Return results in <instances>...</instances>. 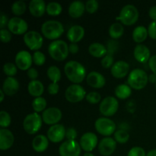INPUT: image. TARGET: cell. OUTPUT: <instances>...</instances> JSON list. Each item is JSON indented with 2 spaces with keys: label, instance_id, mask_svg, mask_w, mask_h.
<instances>
[{
  "label": "cell",
  "instance_id": "obj_27",
  "mask_svg": "<svg viewBox=\"0 0 156 156\" xmlns=\"http://www.w3.org/2000/svg\"><path fill=\"white\" fill-rule=\"evenodd\" d=\"M28 93L33 97H41L44 91V86L42 82L39 80L30 81L27 85Z\"/></svg>",
  "mask_w": 156,
  "mask_h": 156
},
{
  "label": "cell",
  "instance_id": "obj_57",
  "mask_svg": "<svg viewBox=\"0 0 156 156\" xmlns=\"http://www.w3.org/2000/svg\"><path fill=\"white\" fill-rule=\"evenodd\" d=\"M83 156H94V155H93L91 152H85V153L83 155Z\"/></svg>",
  "mask_w": 156,
  "mask_h": 156
},
{
  "label": "cell",
  "instance_id": "obj_3",
  "mask_svg": "<svg viewBox=\"0 0 156 156\" xmlns=\"http://www.w3.org/2000/svg\"><path fill=\"white\" fill-rule=\"evenodd\" d=\"M48 53L54 60L63 61L69 53V46L64 41L56 40L50 43L48 47Z\"/></svg>",
  "mask_w": 156,
  "mask_h": 156
},
{
  "label": "cell",
  "instance_id": "obj_50",
  "mask_svg": "<svg viewBox=\"0 0 156 156\" xmlns=\"http://www.w3.org/2000/svg\"><path fill=\"white\" fill-rule=\"evenodd\" d=\"M108 53L109 54L113 55L114 53V52L116 51V50L117 49V44L115 41H109L108 45Z\"/></svg>",
  "mask_w": 156,
  "mask_h": 156
},
{
  "label": "cell",
  "instance_id": "obj_16",
  "mask_svg": "<svg viewBox=\"0 0 156 156\" xmlns=\"http://www.w3.org/2000/svg\"><path fill=\"white\" fill-rule=\"evenodd\" d=\"M33 63V56L30 54L28 51L21 50L19 51L15 56V65L19 69L28 70L30 69Z\"/></svg>",
  "mask_w": 156,
  "mask_h": 156
},
{
  "label": "cell",
  "instance_id": "obj_18",
  "mask_svg": "<svg viewBox=\"0 0 156 156\" xmlns=\"http://www.w3.org/2000/svg\"><path fill=\"white\" fill-rule=\"evenodd\" d=\"M129 65L128 62L123 60L116 62L111 67V74L116 79H122L126 76L129 73Z\"/></svg>",
  "mask_w": 156,
  "mask_h": 156
},
{
  "label": "cell",
  "instance_id": "obj_44",
  "mask_svg": "<svg viewBox=\"0 0 156 156\" xmlns=\"http://www.w3.org/2000/svg\"><path fill=\"white\" fill-rule=\"evenodd\" d=\"M127 156H146V154L143 148L136 146L129 151Z\"/></svg>",
  "mask_w": 156,
  "mask_h": 156
},
{
  "label": "cell",
  "instance_id": "obj_6",
  "mask_svg": "<svg viewBox=\"0 0 156 156\" xmlns=\"http://www.w3.org/2000/svg\"><path fill=\"white\" fill-rule=\"evenodd\" d=\"M43 119L37 113L27 114L23 121V127L27 133L33 135L37 133L42 126Z\"/></svg>",
  "mask_w": 156,
  "mask_h": 156
},
{
  "label": "cell",
  "instance_id": "obj_7",
  "mask_svg": "<svg viewBox=\"0 0 156 156\" xmlns=\"http://www.w3.org/2000/svg\"><path fill=\"white\" fill-rule=\"evenodd\" d=\"M96 131L101 135L106 137L114 134L116 132V124L112 120L108 117H100L94 123Z\"/></svg>",
  "mask_w": 156,
  "mask_h": 156
},
{
  "label": "cell",
  "instance_id": "obj_31",
  "mask_svg": "<svg viewBox=\"0 0 156 156\" xmlns=\"http://www.w3.org/2000/svg\"><path fill=\"white\" fill-rule=\"evenodd\" d=\"M124 32V28L120 23H114L109 28V35L112 39L117 40L121 37Z\"/></svg>",
  "mask_w": 156,
  "mask_h": 156
},
{
  "label": "cell",
  "instance_id": "obj_47",
  "mask_svg": "<svg viewBox=\"0 0 156 156\" xmlns=\"http://www.w3.org/2000/svg\"><path fill=\"white\" fill-rule=\"evenodd\" d=\"M59 85L58 83H54V82H52L49 85L48 88H47V91H48L49 94H50L51 95H55V94H57L59 92Z\"/></svg>",
  "mask_w": 156,
  "mask_h": 156
},
{
  "label": "cell",
  "instance_id": "obj_49",
  "mask_svg": "<svg viewBox=\"0 0 156 156\" xmlns=\"http://www.w3.org/2000/svg\"><path fill=\"white\" fill-rule=\"evenodd\" d=\"M27 76L30 79H31V81L33 80H37L38 77V72L36 69L34 68H30L27 70Z\"/></svg>",
  "mask_w": 156,
  "mask_h": 156
},
{
  "label": "cell",
  "instance_id": "obj_22",
  "mask_svg": "<svg viewBox=\"0 0 156 156\" xmlns=\"http://www.w3.org/2000/svg\"><path fill=\"white\" fill-rule=\"evenodd\" d=\"M30 13L36 18H40L44 15L47 9V5L43 0H32L29 3Z\"/></svg>",
  "mask_w": 156,
  "mask_h": 156
},
{
  "label": "cell",
  "instance_id": "obj_30",
  "mask_svg": "<svg viewBox=\"0 0 156 156\" xmlns=\"http://www.w3.org/2000/svg\"><path fill=\"white\" fill-rule=\"evenodd\" d=\"M131 93H132L131 88L128 85L125 84L117 85L115 88V95L117 96V98L122 100L129 98L131 95Z\"/></svg>",
  "mask_w": 156,
  "mask_h": 156
},
{
  "label": "cell",
  "instance_id": "obj_37",
  "mask_svg": "<svg viewBox=\"0 0 156 156\" xmlns=\"http://www.w3.org/2000/svg\"><path fill=\"white\" fill-rule=\"evenodd\" d=\"M3 72L6 76L9 77H13L14 76L17 74L18 72V67L12 62H6L3 66Z\"/></svg>",
  "mask_w": 156,
  "mask_h": 156
},
{
  "label": "cell",
  "instance_id": "obj_21",
  "mask_svg": "<svg viewBox=\"0 0 156 156\" xmlns=\"http://www.w3.org/2000/svg\"><path fill=\"white\" fill-rule=\"evenodd\" d=\"M135 59L141 63L149 62L151 58V53L149 49L143 44H138L136 46L133 51Z\"/></svg>",
  "mask_w": 156,
  "mask_h": 156
},
{
  "label": "cell",
  "instance_id": "obj_15",
  "mask_svg": "<svg viewBox=\"0 0 156 156\" xmlns=\"http://www.w3.org/2000/svg\"><path fill=\"white\" fill-rule=\"evenodd\" d=\"M98 139L94 133L88 132L82 136L79 141L81 148L86 152H91L94 150L98 145Z\"/></svg>",
  "mask_w": 156,
  "mask_h": 156
},
{
  "label": "cell",
  "instance_id": "obj_9",
  "mask_svg": "<svg viewBox=\"0 0 156 156\" xmlns=\"http://www.w3.org/2000/svg\"><path fill=\"white\" fill-rule=\"evenodd\" d=\"M118 101L116 98L112 97V96H108L104 98L99 106L101 114L107 117L114 116L118 111Z\"/></svg>",
  "mask_w": 156,
  "mask_h": 156
},
{
  "label": "cell",
  "instance_id": "obj_13",
  "mask_svg": "<svg viewBox=\"0 0 156 156\" xmlns=\"http://www.w3.org/2000/svg\"><path fill=\"white\" fill-rule=\"evenodd\" d=\"M8 28L11 33L17 35L25 34L28 29L27 23L23 18L13 17L11 18L8 24Z\"/></svg>",
  "mask_w": 156,
  "mask_h": 156
},
{
  "label": "cell",
  "instance_id": "obj_25",
  "mask_svg": "<svg viewBox=\"0 0 156 156\" xmlns=\"http://www.w3.org/2000/svg\"><path fill=\"white\" fill-rule=\"evenodd\" d=\"M49 146V140L44 135H37L32 141V147L37 152H44Z\"/></svg>",
  "mask_w": 156,
  "mask_h": 156
},
{
  "label": "cell",
  "instance_id": "obj_43",
  "mask_svg": "<svg viewBox=\"0 0 156 156\" xmlns=\"http://www.w3.org/2000/svg\"><path fill=\"white\" fill-rule=\"evenodd\" d=\"M0 38H1V41L2 43H5V44L9 43L12 41V33L9 31V30H7V29H1Z\"/></svg>",
  "mask_w": 156,
  "mask_h": 156
},
{
  "label": "cell",
  "instance_id": "obj_56",
  "mask_svg": "<svg viewBox=\"0 0 156 156\" xmlns=\"http://www.w3.org/2000/svg\"><path fill=\"white\" fill-rule=\"evenodd\" d=\"M5 93H4V91H2V90H0V102H2L3 101H4V98H5Z\"/></svg>",
  "mask_w": 156,
  "mask_h": 156
},
{
  "label": "cell",
  "instance_id": "obj_46",
  "mask_svg": "<svg viewBox=\"0 0 156 156\" xmlns=\"http://www.w3.org/2000/svg\"><path fill=\"white\" fill-rule=\"evenodd\" d=\"M66 137L68 140H76L77 138V131L73 127H69L66 129Z\"/></svg>",
  "mask_w": 156,
  "mask_h": 156
},
{
  "label": "cell",
  "instance_id": "obj_32",
  "mask_svg": "<svg viewBox=\"0 0 156 156\" xmlns=\"http://www.w3.org/2000/svg\"><path fill=\"white\" fill-rule=\"evenodd\" d=\"M47 76L52 81V82L58 83L61 79V71L56 66H51L47 69Z\"/></svg>",
  "mask_w": 156,
  "mask_h": 156
},
{
  "label": "cell",
  "instance_id": "obj_53",
  "mask_svg": "<svg viewBox=\"0 0 156 156\" xmlns=\"http://www.w3.org/2000/svg\"><path fill=\"white\" fill-rule=\"evenodd\" d=\"M149 15L152 21H156V5L150 8L149 11Z\"/></svg>",
  "mask_w": 156,
  "mask_h": 156
},
{
  "label": "cell",
  "instance_id": "obj_19",
  "mask_svg": "<svg viewBox=\"0 0 156 156\" xmlns=\"http://www.w3.org/2000/svg\"><path fill=\"white\" fill-rule=\"evenodd\" d=\"M86 81L88 85L94 88H103L106 83V79L105 76L98 72L95 71L88 73L86 77Z\"/></svg>",
  "mask_w": 156,
  "mask_h": 156
},
{
  "label": "cell",
  "instance_id": "obj_36",
  "mask_svg": "<svg viewBox=\"0 0 156 156\" xmlns=\"http://www.w3.org/2000/svg\"><path fill=\"white\" fill-rule=\"evenodd\" d=\"M114 140L117 143L124 144L129 141V135L125 129H118L114 134Z\"/></svg>",
  "mask_w": 156,
  "mask_h": 156
},
{
  "label": "cell",
  "instance_id": "obj_14",
  "mask_svg": "<svg viewBox=\"0 0 156 156\" xmlns=\"http://www.w3.org/2000/svg\"><path fill=\"white\" fill-rule=\"evenodd\" d=\"M66 133L65 126L62 124H56L51 126L47 130V138L50 142L53 143H60L64 140Z\"/></svg>",
  "mask_w": 156,
  "mask_h": 156
},
{
  "label": "cell",
  "instance_id": "obj_17",
  "mask_svg": "<svg viewBox=\"0 0 156 156\" xmlns=\"http://www.w3.org/2000/svg\"><path fill=\"white\" fill-rule=\"evenodd\" d=\"M117 148V142L111 137L102 139L98 144V151L101 155L109 156L112 155Z\"/></svg>",
  "mask_w": 156,
  "mask_h": 156
},
{
  "label": "cell",
  "instance_id": "obj_42",
  "mask_svg": "<svg viewBox=\"0 0 156 156\" xmlns=\"http://www.w3.org/2000/svg\"><path fill=\"white\" fill-rule=\"evenodd\" d=\"M101 66L105 69H109L111 68L114 65V56L113 55L109 54V53H107L106 56L105 57H103V59H101Z\"/></svg>",
  "mask_w": 156,
  "mask_h": 156
},
{
  "label": "cell",
  "instance_id": "obj_5",
  "mask_svg": "<svg viewBox=\"0 0 156 156\" xmlns=\"http://www.w3.org/2000/svg\"><path fill=\"white\" fill-rule=\"evenodd\" d=\"M138 9L133 5L128 4L122 8L120 15L116 19L120 21L124 25L131 26L138 21Z\"/></svg>",
  "mask_w": 156,
  "mask_h": 156
},
{
  "label": "cell",
  "instance_id": "obj_40",
  "mask_svg": "<svg viewBox=\"0 0 156 156\" xmlns=\"http://www.w3.org/2000/svg\"><path fill=\"white\" fill-rule=\"evenodd\" d=\"M46 62V56L42 52L36 51L33 54V62L37 66H43Z\"/></svg>",
  "mask_w": 156,
  "mask_h": 156
},
{
  "label": "cell",
  "instance_id": "obj_26",
  "mask_svg": "<svg viewBox=\"0 0 156 156\" xmlns=\"http://www.w3.org/2000/svg\"><path fill=\"white\" fill-rule=\"evenodd\" d=\"M85 10V5L82 2L74 1L69 5V14L73 18H78L83 15Z\"/></svg>",
  "mask_w": 156,
  "mask_h": 156
},
{
  "label": "cell",
  "instance_id": "obj_8",
  "mask_svg": "<svg viewBox=\"0 0 156 156\" xmlns=\"http://www.w3.org/2000/svg\"><path fill=\"white\" fill-rule=\"evenodd\" d=\"M86 95L85 88L79 84H73L69 85L65 92L66 99L71 103H78L82 101Z\"/></svg>",
  "mask_w": 156,
  "mask_h": 156
},
{
  "label": "cell",
  "instance_id": "obj_38",
  "mask_svg": "<svg viewBox=\"0 0 156 156\" xmlns=\"http://www.w3.org/2000/svg\"><path fill=\"white\" fill-rule=\"evenodd\" d=\"M12 118L8 112L5 111H2L0 112V126L2 129H6L8 126H10Z\"/></svg>",
  "mask_w": 156,
  "mask_h": 156
},
{
  "label": "cell",
  "instance_id": "obj_35",
  "mask_svg": "<svg viewBox=\"0 0 156 156\" xmlns=\"http://www.w3.org/2000/svg\"><path fill=\"white\" fill-rule=\"evenodd\" d=\"M27 6L24 2L23 1H17L14 2L12 5V12L15 15H22L25 12Z\"/></svg>",
  "mask_w": 156,
  "mask_h": 156
},
{
  "label": "cell",
  "instance_id": "obj_41",
  "mask_svg": "<svg viewBox=\"0 0 156 156\" xmlns=\"http://www.w3.org/2000/svg\"><path fill=\"white\" fill-rule=\"evenodd\" d=\"M99 4L96 0H88L85 4V10L89 14H94L98 9Z\"/></svg>",
  "mask_w": 156,
  "mask_h": 156
},
{
  "label": "cell",
  "instance_id": "obj_28",
  "mask_svg": "<svg viewBox=\"0 0 156 156\" xmlns=\"http://www.w3.org/2000/svg\"><path fill=\"white\" fill-rule=\"evenodd\" d=\"M88 52L94 57L101 58L106 56L108 53V49L101 43H93L88 47Z\"/></svg>",
  "mask_w": 156,
  "mask_h": 156
},
{
  "label": "cell",
  "instance_id": "obj_52",
  "mask_svg": "<svg viewBox=\"0 0 156 156\" xmlns=\"http://www.w3.org/2000/svg\"><path fill=\"white\" fill-rule=\"evenodd\" d=\"M69 53H71L72 54H76L79 52V47L77 44L71 43L69 44Z\"/></svg>",
  "mask_w": 156,
  "mask_h": 156
},
{
  "label": "cell",
  "instance_id": "obj_23",
  "mask_svg": "<svg viewBox=\"0 0 156 156\" xmlns=\"http://www.w3.org/2000/svg\"><path fill=\"white\" fill-rule=\"evenodd\" d=\"M19 89V82L15 78L8 77L5 79L2 85V91L8 96L16 94Z\"/></svg>",
  "mask_w": 156,
  "mask_h": 156
},
{
  "label": "cell",
  "instance_id": "obj_51",
  "mask_svg": "<svg viewBox=\"0 0 156 156\" xmlns=\"http://www.w3.org/2000/svg\"><path fill=\"white\" fill-rule=\"evenodd\" d=\"M149 66L153 74L156 75V55L151 56L150 59L149 60Z\"/></svg>",
  "mask_w": 156,
  "mask_h": 156
},
{
  "label": "cell",
  "instance_id": "obj_39",
  "mask_svg": "<svg viewBox=\"0 0 156 156\" xmlns=\"http://www.w3.org/2000/svg\"><path fill=\"white\" fill-rule=\"evenodd\" d=\"M87 101L88 103L91 104V105H96V104L99 103L101 99V96L99 94L98 92H96V91H91V92H89L88 94H87L86 97Z\"/></svg>",
  "mask_w": 156,
  "mask_h": 156
},
{
  "label": "cell",
  "instance_id": "obj_1",
  "mask_svg": "<svg viewBox=\"0 0 156 156\" xmlns=\"http://www.w3.org/2000/svg\"><path fill=\"white\" fill-rule=\"evenodd\" d=\"M64 72L69 80L73 84L81 83L86 76V69L82 64L77 61L72 60L66 63Z\"/></svg>",
  "mask_w": 156,
  "mask_h": 156
},
{
  "label": "cell",
  "instance_id": "obj_34",
  "mask_svg": "<svg viewBox=\"0 0 156 156\" xmlns=\"http://www.w3.org/2000/svg\"><path fill=\"white\" fill-rule=\"evenodd\" d=\"M46 107H47V101L43 97L35 98L32 101V108L36 113L41 112L43 111H44L46 110Z\"/></svg>",
  "mask_w": 156,
  "mask_h": 156
},
{
  "label": "cell",
  "instance_id": "obj_11",
  "mask_svg": "<svg viewBox=\"0 0 156 156\" xmlns=\"http://www.w3.org/2000/svg\"><path fill=\"white\" fill-rule=\"evenodd\" d=\"M80 144L76 140H66L59 148L60 156H79L81 154Z\"/></svg>",
  "mask_w": 156,
  "mask_h": 156
},
{
  "label": "cell",
  "instance_id": "obj_29",
  "mask_svg": "<svg viewBox=\"0 0 156 156\" xmlns=\"http://www.w3.org/2000/svg\"><path fill=\"white\" fill-rule=\"evenodd\" d=\"M149 33L148 29L144 26H138L134 29L133 32V39L136 43H142L145 41L147 38Z\"/></svg>",
  "mask_w": 156,
  "mask_h": 156
},
{
  "label": "cell",
  "instance_id": "obj_58",
  "mask_svg": "<svg viewBox=\"0 0 156 156\" xmlns=\"http://www.w3.org/2000/svg\"><path fill=\"white\" fill-rule=\"evenodd\" d=\"M155 88H156V83H155Z\"/></svg>",
  "mask_w": 156,
  "mask_h": 156
},
{
  "label": "cell",
  "instance_id": "obj_20",
  "mask_svg": "<svg viewBox=\"0 0 156 156\" xmlns=\"http://www.w3.org/2000/svg\"><path fill=\"white\" fill-rule=\"evenodd\" d=\"M15 137L13 133L8 129H0V149L8 150L13 146Z\"/></svg>",
  "mask_w": 156,
  "mask_h": 156
},
{
  "label": "cell",
  "instance_id": "obj_48",
  "mask_svg": "<svg viewBox=\"0 0 156 156\" xmlns=\"http://www.w3.org/2000/svg\"><path fill=\"white\" fill-rule=\"evenodd\" d=\"M9 21L7 15L3 12H1V15H0V28L5 29V27L8 26Z\"/></svg>",
  "mask_w": 156,
  "mask_h": 156
},
{
  "label": "cell",
  "instance_id": "obj_4",
  "mask_svg": "<svg viewBox=\"0 0 156 156\" xmlns=\"http://www.w3.org/2000/svg\"><path fill=\"white\" fill-rule=\"evenodd\" d=\"M149 77L146 72L140 69H135L128 76L127 82L130 88L141 90L147 85Z\"/></svg>",
  "mask_w": 156,
  "mask_h": 156
},
{
  "label": "cell",
  "instance_id": "obj_24",
  "mask_svg": "<svg viewBox=\"0 0 156 156\" xmlns=\"http://www.w3.org/2000/svg\"><path fill=\"white\" fill-rule=\"evenodd\" d=\"M85 36V29L80 25L72 26L67 32V38L71 43L79 42Z\"/></svg>",
  "mask_w": 156,
  "mask_h": 156
},
{
  "label": "cell",
  "instance_id": "obj_45",
  "mask_svg": "<svg viewBox=\"0 0 156 156\" xmlns=\"http://www.w3.org/2000/svg\"><path fill=\"white\" fill-rule=\"evenodd\" d=\"M148 33H149V36L152 39L156 40V21H152L149 24V27H148Z\"/></svg>",
  "mask_w": 156,
  "mask_h": 156
},
{
  "label": "cell",
  "instance_id": "obj_2",
  "mask_svg": "<svg viewBox=\"0 0 156 156\" xmlns=\"http://www.w3.org/2000/svg\"><path fill=\"white\" fill-rule=\"evenodd\" d=\"M41 32L46 38L55 40L61 37L64 32V27L61 22L55 20L47 21L41 26Z\"/></svg>",
  "mask_w": 156,
  "mask_h": 156
},
{
  "label": "cell",
  "instance_id": "obj_55",
  "mask_svg": "<svg viewBox=\"0 0 156 156\" xmlns=\"http://www.w3.org/2000/svg\"><path fill=\"white\" fill-rule=\"evenodd\" d=\"M146 156H156V149H152L150 150L147 154Z\"/></svg>",
  "mask_w": 156,
  "mask_h": 156
},
{
  "label": "cell",
  "instance_id": "obj_33",
  "mask_svg": "<svg viewBox=\"0 0 156 156\" xmlns=\"http://www.w3.org/2000/svg\"><path fill=\"white\" fill-rule=\"evenodd\" d=\"M62 11V5L59 3L56 2H52L48 3L47 5L46 12L49 15H51V16H57V15H60Z\"/></svg>",
  "mask_w": 156,
  "mask_h": 156
},
{
  "label": "cell",
  "instance_id": "obj_10",
  "mask_svg": "<svg viewBox=\"0 0 156 156\" xmlns=\"http://www.w3.org/2000/svg\"><path fill=\"white\" fill-rule=\"evenodd\" d=\"M24 42L29 49L31 50H37L41 48L44 43L43 37L39 32L30 30L27 32L24 36Z\"/></svg>",
  "mask_w": 156,
  "mask_h": 156
},
{
  "label": "cell",
  "instance_id": "obj_54",
  "mask_svg": "<svg viewBox=\"0 0 156 156\" xmlns=\"http://www.w3.org/2000/svg\"><path fill=\"white\" fill-rule=\"evenodd\" d=\"M149 81L152 83H156V75L152 74L149 76Z\"/></svg>",
  "mask_w": 156,
  "mask_h": 156
},
{
  "label": "cell",
  "instance_id": "obj_12",
  "mask_svg": "<svg viewBox=\"0 0 156 156\" xmlns=\"http://www.w3.org/2000/svg\"><path fill=\"white\" fill-rule=\"evenodd\" d=\"M62 111L59 108L54 107L47 108L42 114L43 121L46 124L51 125V126L58 124V123L62 119Z\"/></svg>",
  "mask_w": 156,
  "mask_h": 156
}]
</instances>
